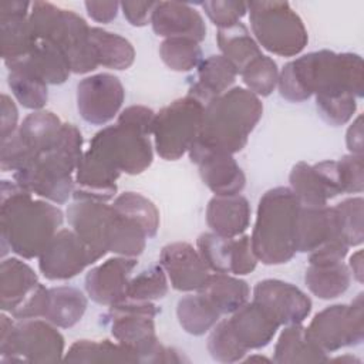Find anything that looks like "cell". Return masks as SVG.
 <instances>
[{
	"label": "cell",
	"mask_w": 364,
	"mask_h": 364,
	"mask_svg": "<svg viewBox=\"0 0 364 364\" xmlns=\"http://www.w3.org/2000/svg\"><path fill=\"white\" fill-rule=\"evenodd\" d=\"M16 181H1L0 228L1 255L9 250L23 259L38 257L60 230L63 210L43 199H34Z\"/></svg>",
	"instance_id": "obj_2"
},
{
	"label": "cell",
	"mask_w": 364,
	"mask_h": 364,
	"mask_svg": "<svg viewBox=\"0 0 364 364\" xmlns=\"http://www.w3.org/2000/svg\"><path fill=\"white\" fill-rule=\"evenodd\" d=\"M328 360L327 353L317 346L301 323L286 326L277 338L272 358L279 364L324 363Z\"/></svg>",
	"instance_id": "obj_27"
},
{
	"label": "cell",
	"mask_w": 364,
	"mask_h": 364,
	"mask_svg": "<svg viewBox=\"0 0 364 364\" xmlns=\"http://www.w3.org/2000/svg\"><path fill=\"white\" fill-rule=\"evenodd\" d=\"M112 208L118 213L139 223L148 237H154L156 235L159 229V210L154 202L144 195L136 192H124L114 199Z\"/></svg>",
	"instance_id": "obj_39"
},
{
	"label": "cell",
	"mask_w": 364,
	"mask_h": 364,
	"mask_svg": "<svg viewBox=\"0 0 364 364\" xmlns=\"http://www.w3.org/2000/svg\"><path fill=\"white\" fill-rule=\"evenodd\" d=\"M336 239L344 240L334 206L300 205L296 223V252L310 253Z\"/></svg>",
	"instance_id": "obj_23"
},
{
	"label": "cell",
	"mask_w": 364,
	"mask_h": 364,
	"mask_svg": "<svg viewBox=\"0 0 364 364\" xmlns=\"http://www.w3.org/2000/svg\"><path fill=\"white\" fill-rule=\"evenodd\" d=\"M158 309L152 301L125 299L109 306L111 334L122 346L131 348L144 363H181L183 358L173 348L159 343L155 333Z\"/></svg>",
	"instance_id": "obj_7"
},
{
	"label": "cell",
	"mask_w": 364,
	"mask_h": 364,
	"mask_svg": "<svg viewBox=\"0 0 364 364\" xmlns=\"http://www.w3.org/2000/svg\"><path fill=\"white\" fill-rule=\"evenodd\" d=\"M262 115L260 98L247 88L233 87L205 105L200 131L195 141L233 155L245 148Z\"/></svg>",
	"instance_id": "obj_4"
},
{
	"label": "cell",
	"mask_w": 364,
	"mask_h": 364,
	"mask_svg": "<svg viewBox=\"0 0 364 364\" xmlns=\"http://www.w3.org/2000/svg\"><path fill=\"white\" fill-rule=\"evenodd\" d=\"M87 310L85 294L73 286L48 289V306L44 318L60 328L75 326Z\"/></svg>",
	"instance_id": "obj_34"
},
{
	"label": "cell",
	"mask_w": 364,
	"mask_h": 364,
	"mask_svg": "<svg viewBox=\"0 0 364 364\" xmlns=\"http://www.w3.org/2000/svg\"><path fill=\"white\" fill-rule=\"evenodd\" d=\"M68 225L91 250L95 262L108 253L115 209L107 202L74 200L65 210Z\"/></svg>",
	"instance_id": "obj_16"
},
{
	"label": "cell",
	"mask_w": 364,
	"mask_h": 364,
	"mask_svg": "<svg viewBox=\"0 0 364 364\" xmlns=\"http://www.w3.org/2000/svg\"><path fill=\"white\" fill-rule=\"evenodd\" d=\"M220 316L218 309L200 291L183 296L176 304L179 326L192 336H202L212 330Z\"/></svg>",
	"instance_id": "obj_37"
},
{
	"label": "cell",
	"mask_w": 364,
	"mask_h": 364,
	"mask_svg": "<svg viewBox=\"0 0 364 364\" xmlns=\"http://www.w3.org/2000/svg\"><path fill=\"white\" fill-rule=\"evenodd\" d=\"M136 264V257L114 256L94 266L85 276L88 297L102 306H112L125 300L127 287Z\"/></svg>",
	"instance_id": "obj_20"
},
{
	"label": "cell",
	"mask_w": 364,
	"mask_h": 364,
	"mask_svg": "<svg viewBox=\"0 0 364 364\" xmlns=\"http://www.w3.org/2000/svg\"><path fill=\"white\" fill-rule=\"evenodd\" d=\"M155 115L156 112L145 105H131L119 112L117 124L148 136L152 134Z\"/></svg>",
	"instance_id": "obj_50"
},
{
	"label": "cell",
	"mask_w": 364,
	"mask_h": 364,
	"mask_svg": "<svg viewBox=\"0 0 364 364\" xmlns=\"http://www.w3.org/2000/svg\"><path fill=\"white\" fill-rule=\"evenodd\" d=\"M124 100L122 82L109 73L88 75L77 85V109L81 118L92 125H104L114 119Z\"/></svg>",
	"instance_id": "obj_13"
},
{
	"label": "cell",
	"mask_w": 364,
	"mask_h": 364,
	"mask_svg": "<svg viewBox=\"0 0 364 364\" xmlns=\"http://www.w3.org/2000/svg\"><path fill=\"white\" fill-rule=\"evenodd\" d=\"M242 361H270V360L263 357V355H250L247 358H243Z\"/></svg>",
	"instance_id": "obj_57"
},
{
	"label": "cell",
	"mask_w": 364,
	"mask_h": 364,
	"mask_svg": "<svg viewBox=\"0 0 364 364\" xmlns=\"http://www.w3.org/2000/svg\"><path fill=\"white\" fill-rule=\"evenodd\" d=\"M168 293V276L161 264L142 270L129 279L127 299L139 301H154L165 297Z\"/></svg>",
	"instance_id": "obj_43"
},
{
	"label": "cell",
	"mask_w": 364,
	"mask_h": 364,
	"mask_svg": "<svg viewBox=\"0 0 364 364\" xmlns=\"http://www.w3.org/2000/svg\"><path fill=\"white\" fill-rule=\"evenodd\" d=\"M253 300L264 307L280 326L303 323L311 313V300L297 286L279 280H260L253 289Z\"/></svg>",
	"instance_id": "obj_18"
},
{
	"label": "cell",
	"mask_w": 364,
	"mask_h": 364,
	"mask_svg": "<svg viewBox=\"0 0 364 364\" xmlns=\"http://www.w3.org/2000/svg\"><path fill=\"white\" fill-rule=\"evenodd\" d=\"M64 360L77 363H138V355L121 343L109 340H77L64 354Z\"/></svg>",
	"instance_id": "obj_38"
},
{
	"label": "cell",
	"mask_w": 364,
	"mask_h": 364,
	"mask_svg": "<svg viewBox=\"0 0 364 364\" xmlns=\"http://www.w3.org/2000/svg\"><path fill=\"white\" fill-rule=\"evenodd\" d=\"M220 314H232L243 306L249 296V284L229 273H210L205 286L199 290Z\"/></svg>",
	"instance_id": "obj_32"
},
{
	"label": "cell",
	"mask_w": 364,
	"mask_h": 364,
	"mask_svg": "<svg viewBox=\"0 0 364 364\" xmlns=\"http://www.w3.org/2000/svg\"><path fill=\"white\" fill-rule=\"evenodd\" d=\"M48 306V289L38 283L26 299L10 313L13 318H44Z\"/></svg>",
	"instance_id": "obj_49"
},
{
	"label": "cell",
	"mask_w": 364,
	"mask_h": 364,
	"mask_svg": "<svg viewBox=\"0 0 364 364\" xmlns=\"http://www.w3.org/2000/svg\"><path fill=\"white\" fill-rule=\"evenodd\" d=\"M156 1H121V10L124 17L131 26L142 27L151 23V14Z\"/></svg>",
	"instance_id": "obj_52"
},
{
	"label": "cell",
	"mask_w": 364,
	"mask_h": 364,
	"mask_svg": "<svg viewBox=\"0 0 364 364\" xmlns=\"http://www.w3.org/2000/svg\"><path fill=\"white\" fill-rule=\"evenodd\" d=\"M300 203L290 188L263 193L250 236L253 252L264 264H283L296 255V223Z\"/></svg>",
	"instance_id": "obj_5"
},
{
	"label": "cell",
	"mask_w": 364,
	"mask_h": 364,
	"mask_svg": "<svg viewBox=\"0 0 364 364\" xmlns=\"http://www.w3.org/2000/svg\"><path fill=\"white\" fill-rule=\"evenodd\" d=\"M31 3L7 1L0 4V41L4 64L24 58L33 48L34 37L28 23Z\"/></svg>",
	"instance_id": "obj_21"
},
{
	"label": "cell",
	"mask_w": 364,
	"mask_h": 364,
	"mask_svg": "<svg viewBox=\"0 0 364 364\" xmlns=\"http://www.w3.org/2000/svg\"><path fill=\"white\" fill-rule=\"evenodd\" d=\"M216 41L222 55L235 67L237 74L250 61L262 55L260 46L242 21L218 28Z\"/></svg>",
	"instance_id": "obj_30"
},
{
	"label": "cell",
	"mask_w": 364,
	"mask_h": 364,
	"mask_svg": "<svg viewBox=\"0 0 364 364\" xmlns=\"http://www.w3.org/2000/svg\"><path fill=\"white\" fill-rule=\"evenodd\" d=\"M28 23L34 38L53 43L67 58L71 73L87 74L98 67L91 44V27L73 10L48 1L31 3Z\"/></svg>",
	"instance_id": "obj_6"
},
{
	"label": "cell",
	"mask_w": 364,
	"mask_h": 364,
	"mask_svg": "<svg viewBox=\"0 0 364 364\" xmlns=\"http://www.w3.org/2000/svg\"><path fill=\"white\" fill-rule=\"evenodd\" d=\"M236 75L237 71L222 54L209 55L198 65V80L191 87L188 95L206 105L213 98L230 90Z\"/></svg>",
	"instance_id": "obj_26"
},
{
	"label": "cell",
	"mask_w": 364,
	"mask_h": 364,
	"mask_svg": "<svg viewBox=\"0 0 364 364\" xmlns=\"http://www.w3.org/2000/svg\"><path fill=\"white\" fill-rule=\"evenodd\" d=\"M95 259L73 229H60L38 256V269L48 280H68L80 274Z\"/></svg>",
	"instance_id": "obj_14"
},
{
	"label": "cell",
	"mask_w": 364,
	"mask_h": 364,
	"mask_svg": "<svg viewBox=\"0 0 364 364\" xmlns=\"http://www.w3.org/2000/svg\"><path fill=\"white\" fill-rule=\"evenodd\" d=\"M290 189L301 206H326L328 199L343 193L337 161L293 165L289 175Z\"/></svg>",
	"instance_id": "obj_15"
},
{
	"label": "cell",
	"mask_w": 364,
	"mask_h": 364,
	"mask_svg": "<svg viewBox=\"0 0 364 364\" xmlns=\"http://www.w3.org/2000/svg\"><path fill=\"white\" fill-rule=\"evenodd\" d=\"M228 323L237 341L247 351L266 347L280 327L276 318L255 300L246 301L233 311Z\"/></svg>",
	"instance_id": "obj_24"
},
{
	"label": "cell",
	"mask_w": 364,
	"mask_h": 364,
	"mask_svg": "<svg viewBox=\"0 0 364 364\" xmlns=\"http://www.w3.org/2000/svg\"><path fill=\"white\" fill-rule=\"evenodd\" d=\"M306 328L324 353L360 344L364 337L363 293H358L350 304H333L323 309Z\"/></svg>",
	"instance_id": "obj_12"
},
{
	"label": "cell",
	"mask_w": 364,
	"mask_h": 364,
	"mask_svg": "<svg viewBox=\"0 0 364 364\" xmlns=\"http://www.w3.org/2000/svg\"><path fill=\"white\" fill-rule=\"evenodd\" d=\"M346 145L350 154L363 155L364 139H363V115L361 114L357 115V118L348 127L346 134Z\"/></svg>",
	"instance_id": "obj_55"
},
{
	"label": "cell",
	"mask_w": 364,
	"mask_h": 364,
	"mask_svg": "<svg viewBox=\"0 0 364 364\" xmlns=\"http://www.w3.org/2000/svg\"><path fill=\"white\" fill-rule=\"evenodd\" d=\"M208 351L219 363H237L245 358L247 350L235 337L228 320L218 321L208 337Z\"/></svg>",
	"instance_id": "obj_44"
},
{
	"label": "cell",
	"mask_w": 364,
	"mask_h": 364,
	"mask_svg": "<svg viewBox=\"0 0 364 364\" xmlns=\"http://www.w3.org/2000/svg\"><path fill=\"white\" fill-rule=\"evenodd\" d=\"M159 264L171 286L179 291H199L210 276V270L198 249L188 242H173L162 247Z\"/></svg>",
	"instance_id": "obj_19"
},
{
	"label": "cell",
	"mask_w": 364,
	"mask_h": 364,
	"mask_svg": "<svg viewBox=\"0 0 364 364\" xmlns=\"http://www.w3.org/2000/svg\"><path fill=\"white\" fill-rule=\"evenodd\" d=\"M38 284L36 272L18 257L3 259L0 264V306L11 313Z\"/></svg>",
	"instance_id": "obj_28"
},
{
	"label": "cell",
	"mask_w": 364,
	"mask_h": 364,
	"mask_svg": "<svg viewBox=\"0 0 364 364\" xmlns=\"http://www.w3.org/2000/svg\"><path fill=\"white\" fill-rule=\"evenodd\" d=\"M159 55L168 68L178 73L198 68L203 60L199 43L188 37L165 38L159 46Z\"/></svg>",
	"instance_id": "obj_41"
},
{
	"label": "cell",
	"mask_w": 364,
	"mask_h": 364,
	"mask_svg": "<svg viewBox=\"0 0 364 364\" xmlns=\"http://www.w3.org/2000/svg\"><path fill=\"white\" fill-rule=\"evenodd\" d=\"M7 68V82L14 98L27 109H43L48 100V84L23 61L10 63Z\"/></svg>",
	"instance_id": "obj_33"
},
{
	"label": "cell",
	"mask_w": 364,
	"mask_h": 364,
	"mask_svg": "<svg viewBox=\"0 0 364 364\" xmlns=\"http://www.w3.org/2000/svg\"><path fill=\"white\" fill-rule=\"evenodd\" d=\"M188 154L203 183L215 195H236L243 191L246 176L232 154L206 148L198 141H193Z\"/></svg>",
	"instance_id": "obj_17"
},
{
	"label": "cell",
	"mask_w": 364,
	"mask_h": 364,
	"mask_svg": "<svg viewBox=\"0 0 364 364\" xmlns=\"http://www.w3.org/2000/svg\"><path fill=\"white\" fill-rule=\"evenodd\" d=\"M235 239L216 235L213 232L200 233L196 239V249L213 273H232Z\"/></svg>",
	"instance_id": "obj_40"
},
{
	"label": "cell",
	"mask_w": 364,
	"mask_h": 364,
	"mask_svg": "<svg viewBox=\"0 0 364 364\" xmlns=\"http://www.w3.org/2000/svg\"><path fill=\"white\" fill-rule=\"evenodd\" d=\"M88 151L117 172L128 175L144 172L154 159L149 138L118 124L98 131L91 138Z\"/></svg>",
	"instance_id": "obj_11"
},
{
	"label": "cell",
	"mask_w": 364,
	"mask_h": 364,
	"mask_svg": "<svg viewBox=\"0 0 364 364\" xmlns=\"http://www.w3.org/2000/svg\"><path fill=\"white\" fill-rule=\"evenodd\" d=\"M205 105L186 95L172 101L155 115L154 144L156 154L165 161H176L186 154L198 138Z\"/></svg>",
	"instance_id": "obj_10"
},
{
	"label": "cell",
	"mask_w": 364,
	"mask_h": 364,
	"mask_svg": "<svg viewBox=\"0 0 364 364\" xmlns=\"http://www.w3.org/2000/svg\"><path fill=\"white\" fill-rule=\"evenodd\" d=\"M247 13L256 43L269 53L293 57L307 46L304 23L287 1H249Z\"/></svg>",
	"instance_id": "obj_9"
},
{
	"label": "cell",
	"mask_w": 364,
	"mask_h": 364,
	"mask_svg": "<svg viewBox=\"0 0 364 364\" xmlns=\"http://www.w3.org/2000/svg\"><path fill=\"white\" fill-rule=\"evenodd\" d=\"M280 95L291 102L314 97L364 94L363 60L354 53L320 50L289 61L279 73Z\"/></svg>",
	"instance_id": "obj_1"
},
{
	"label": "cell",
	"mask_w": 364,
	"mask_h": 364,
	"mask_svg": "<svg viewBox=\"0 0 364 364\" xmlns=\"http://www.w3.org/2000/svg\"><path fill=\"white\" fill-rule=\"evenodd\" d=\"M307 289L323 300H331L341 296L350 286L351 273L343 262L310 264L304 274Z\"/></svg>",
	"instance_id": "obj_35"
},
{
	"label": "cell",
	"mask_w": 364,
	"mask_h": 364,
	"mask_svg": "<svg viewBox=\"0 0 364 364\" xmlns=\"http://www.w3.org/2000/svg\"><path fill=\"white\" fill-rule=\"evenodd\" d=\"M343 193H361L364 189L363 155L348 154L337 161Z\"/></svg>",
	"instance_id": "obj_48"
},
{
	"label": "cell",
	"mask_w": 364,
	"mask_h": 364,
	"mask_svg": "<svg viewBox=\"0 0 364 364\" xmlns=\"http://www.w3.org/2000/svg\"><path fill=\"white\" fill-rule=\"evenodd\" d=\"M240 75L249 91L257 97H267L277 87L279 68L272 57L262 54L250 61Z\"/></svg>",
	"instance_id": "obj_42"
},
{
	"label": "cell",
	"mask_w": 364,
	"mask_h": 364,
	"mask_svg": "<svg viewBox=\"0 0 364 364\" xmlns=\"http://www.w3.org/2000/svg\"><path fill=\"white\" fill-rule=\"evenodd\" d=\"M63 124L54 112L40 109L28 114L16 132L34 158L57 144Z\"/></svg>",
	"instance_id": "obj_29"
},
{
	"label": "cell",
	"mask_w": 364,
	"mask_h": 364,
	"mask_svg": "<svg viewBox=\"0 0 364 364\" xmlns=\"http://www.w3.org/2000/svg\"><path fill=\"white\" fill-rule=\"evenodd\" d=\"M151 26L155 34L171 37H188L200 43L206 37V24L202 14L188 3L156 1Z\"/></svg>",
	"instance_id": "obj_22"
},
{
	"label": "cell",
	"mask_w": 364,
	"mask_h": 364,
	"mask_svg": "<svg viewBox=\"0 0 364 364\" xmlns=\"http://www.w3.org/2000/svg\"><path fill=\"white\" fill-rule=\"evenodd\" d=\"M87 14L97 23H109L112 21L118 11L119 3L118 1H85L84 3Z\"/></svg>",
	"instance_id": "obj_54"
},
{
	"label": "cell",
	"mask_w": 364,
	"mask_h": 364,
	"mask_svg": "<svg viewBox=\"0 0 364 364\" xmlns=\"http://www.w3.org/2000/svg\"><path fill=\"white\" fill-rule=\"evenodd\" d=\"M17 61L27 64L41 80L51 85L65 82L71 74L70 64L60 48L43 38H34L31 51Z\"/></svg>",
	"instance_id": "obj_31"
},
{
	"label": "cell",
	"mask_w": 364,
	"mask_h": 364,
	"mask_svg": "<svg viewBox=\"0 0 364 364\" xmlns=\"http://www.w3.org/2000/svg\"><path fill=\"white\" fill-rule=\"evenodd\" d=\"M363 205V198L355 196L344 199L334 206L341 235L350 247L360 246L364 239Z\"/></svg>",
	"instance_id": "obj_45"
},
{
	"label": "cell",
	"mask_w": 364,
	"mask_h": 364,
	"mask_svg": "<svg viewBox=\"0 0 364 364\" xmlns=\"http://www.w3.org/2000/svg\"><path fill=\"white\" fill-rule=\"evenodd\" d=\"M348 270L350 273L353 274V277L358 282V283H363V279H364V273H363V250L361 249H357L351 256H350V260H348Z\"/></svg>",
	"instance_id": "obj_56"
},
{
	"label": "cell",
	"mask_w": 364,
	"mask_h": 364,
	"mask_svg": "<svg viewBox=\"0 0 364 364\" xmlns=\"http://www.w3.org/2000/svg\"><path fill=\"white\" fill-rule=\"evenodd\" d=\"M90 36L98 65L127 70L134 64L135 50L125 37L100 27H91Z\"/></svg>",
	"instance_id": "obj_36"
},
{
	"label": "cell",
	"mask_w": 364,
	"mask_h": 364,
	"mask_svg": "<svg viewBox=\"0 0 364 364\" xmlns=\"http://www.w3.org/2000/svg\"><path fill=\"white\" fill-rule=\"evenodd\" d=\"M257 257L253 252L250 236L240 235L235 240V255H233V266L232 274L245 276L252 273L256 269Z\"/></svg>",
	"instance_id": "obj_51"
},
{
	"label": "cell",
	"mask_w": 364,
	"mask_h": 364,
	"mask_svg": "<svg viewBox=\"0 0 364 364\" xmlns=\"http://www.w3.org/2000/svg\"><path fill=\"white\" fill-rule=\"evenodd\" d=\"M205 14L209 20L220 27H226L240 21V18L247 13V3L233 1V0H216L200 3Z\"/></svg>",
	"instance_id": "obj_47"
},
{
	"label": "cell",
	"mask_w": 364,
	"mask_h": 364,
	"mask_svg": "<svg viewBox=\"0 0 364 364\" xmlns=\"http://www.w3.org/2000/svg\"><path fill=\"white\" fill-rule=\"evenodd\" d=\"M357 98L353 94H340L333 97H316V105L320 117L330 125L338 127L348 122L355 109Z\"/></svg>",
	"instance_id": "obj_46"
},
{
	"label": "cell",
	"mask_w": 364,
	"mask_h": 364,
	"mask_svg": "<svg viewBox=\"0 0 364 364\" xmlns=\"http://www.w3.org/2000/svg\"><path fill=\"white\" fill-rule=\"evenodd\" d=\"M82 155L80 129L64 122L57 144L16 171L13 178L30 193L61 205L73 196L75 171Z\"/></svg>",
	"instance_id": "obj_3"
},
{
	"label": "cell",
	"mask_w": 364,
	"mask_h": 364,
	"mask_svg": "<svg viewBox=\"0 0 364 364\" xmlns=\"http://www.w3.org/2000/svg\"><path fill=\"white\" fill-rule=\"evenodd\" d=\"M64 337L46 318L14 323L4 311L0 316V361L53 363L64 358Z\"/></svg>",
	"instance_id": "obj_8"
},
{
	"label": "cell",
	"mask_w": 364,
	"mask_h": 364,
	"mask_svg": "<svg viewBox=\"0 0 364 364\" xmlns=\"http://www.w3.org/2000/svg\"><path fill=\"white\" fill-rule=\"evenodd\" d=\"M0 105H1V141L7 139L10 135H13L18 128V109L7 94H1L0 97Z\"/></svg>",
	"instance_id": "obj_53"
},
{
	"label": "cell",
	"mask_w": 364,
	"mask_h": 364,
	"mask_svg": "<svg viewBox=\"0 0 364 364\" xmlns=\"http://www.w3.org/2000/svg\"><path fill=\"white\" fill-rule=\"evenodd\" d=\"M206 223L210 230L225 237H237L250 223L249 200L240 195H215L206 206Z\"/></svg>",
	"instance_id": "obj_25"
}]
</instances>
